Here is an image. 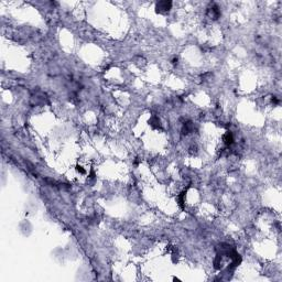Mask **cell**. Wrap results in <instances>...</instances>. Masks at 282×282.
Returning a JSON list of instances; mask_svg holds the SVG:
<instances>
[{
	"mask_svg": "<svg viewBox=\"0 0 282 282\" xmlns=\"http://www.w3.org/2000/svg\"><path fill=\"white\" fill-rule=\"evenodd\" d=\"M171 6H172V2H170V1H160V2L157 3V12H167L171 9Z\"/></svg>",
	"mask_w": 282,
	"mask_h": 282,
	"instance_id": "6da1fadb",
	"label": "cell"
},
{
	"mask_svg": "<svg viewBox=\"0 0 282 282\" xmlns=\"http://www.w3.org/2000/svg\"><path fill=\"white\" fill-rule=\"evenodd\" d=\"M223 140H224L225 144H227V146H231V143L234 142V137H233V134H231V131H227V132L224 134Z\"/></svg>",
	"mask_w": 282,
	"mask_h": 282,
	"instance_id": "7a4b0ae2",
	"label": "cell"
},
{
	"mask_svg": "<svg viewBox=\"0 0 282 282\" xmlns=\"http://www.w3.org/2000/svg\"><path fill=\"white\" fill-rule=\"evenodd\" d=\"M208 13L213 19H217L219 17V15H221V12H219V10H218L217 7H213V8H211V9L208 10Z\"/></svg>",
	"mask_w": 282,
	"mask_h": 282,
	"instance_id": "3957f363",
	"label": "cell"
}]
</instances>
